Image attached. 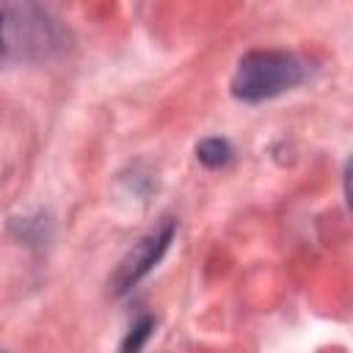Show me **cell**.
I'll use <instances>...</instances> for the list:
<instances>
[{"mask_svg":"<svg viewBox=\"0 0 353 353\" xmlns=\"http://www.w3.org/2000/svg\"><path fill=\"white\" fill-rule=\"evenodd\" d=\"M306 80V63L284 50H251L237 61L232 97L240 102L273 99Z\"/></svg>","mask_w":353,"mask_h":353,"instance_id":"1","label":"cell"},{"mask_svg":"<svg viewBox=\"0 0 353 353\" xmlns=\"http://www.w3.org/2000/svg\"><path fill=\"white\" fill-rule=\"evenodd\" d=\"M171 240H174V221L165 218L157 229H152L146 237H141V240L127 251V256L119 262V268H116V273H113V292H116V295L130 292V290L163 259V254L168 251Z\"/></svg>","mask_w":353,"mask_h":353,"instance_id":"2","label":"cell"},{"mask_svg":"<svg viewBox=\"0 0 353 353\" xmlns=\"http://www.w3.org/2000/svg\"><path fill=\"white\" fill-rule=\"evenodd\" d=\"M196 157L207 168H221V165H226L232 160V146L223 138H207V141H201L196 146Z\"/></svg>","mask_w":353,"mask_h":353,"instance_id":"3","label":"cell"},{"mask_svg":"<svg viewBox=\"0 0 353 353\" xmlns=\"http://www.w3.org/2000/svg\"><path fill=\"white\" fill-rule=\"evenodd\" d=\"M149 331H152V317H141V323H135V325L130 328V334H127V339H124V345H121V353H138L141 345L146 342Z\"/></svg>","mask_w":353,"mask_h":353,"instance_id":"4","label":"cell"},{"mask_svg":"<svg viewBox=\"0 0 353 353\" xmlns=\"http://www.w3.org/2000/svg\"><path fill=\"white\" fill-rule=\"evenodd\" d=\"M6 55H8V22L0 11V63L6 61Z\"/></svg>","mask_w":353,"mask_h":353,"instance_id":"5","label":"cell"}]
</instances>
